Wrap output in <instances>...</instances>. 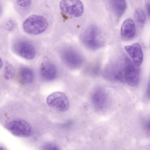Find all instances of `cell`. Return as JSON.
<instances>
[{"label": "cell", "instance_id": "obj_1", "mask_svg": "<svg viewBox=\"0 0 150 150\" xmlns=\"http://www.w3.org/2000/svg\"><path fill=\"white\" fill-rule=\"evenodd\" d=\"M81 39L84 45L88 49L95 50L102 47L104 44V39L98 28L91 25L83 32Z\"/></svg>", "mask_w": 150, "mask_h": 150}, {"label": "cell", "instance_id": "obj_2", "mask_svg": "<svg viewBox=\"0 0 150 150\" xmlns=\"http://www.w3.org/2000/svg\"><path fill=\"white\" fill-rule=\"evenodd\" d=\"M48 25V21L45 17L41 15H33L24 21L23 27L27 33L36 35L43 32Z\"/></svg>", "mask_w": 150, "mask_h": 150}, {"label": "cell", "instance_id": "obj_3", "mask_svg": "<svg viewBox=\"0 0 150 150\" xmlns=\"http://www.w3.org/2000/svg\"><path fill=\"white\" fill-rule=\"evenodd\" d=\"M132 61L125 57L124 59L123 77L124 82L134 86L138 83L140 78V69Z\"/></svg>", "mask_w": 150, "mask_h": 150}, {"label": "cell", "instance_id": "obj_4", "mask_svg": "<svg viewBox=\"0 0 150 150\" xmlns=\"http://www.w3.org/2000/svg\"><path fill=\"white\" fill-rule=\"evenodd\" d=\"M7 129L14 135L21 137H27L32 132V127L26 121L19 119L8 122L6 125Z\"/></svg>", "mask_w": 150, "mask_h": 150}, {"label": "cell", "instance_id": "obj_5", "mask_svg": "<svg viewBox=\"0 0 150 150\" xmlns=\"http://www.w3.org/2000/svg\"><path fill=\"white\" fill-rule=\"evenodd\" d=\"M46 101L50 107L61 112H64L69 108V103L66 95L60 91L52 93L47 97Z\"/></svg>", "mask_w": 150, "mask_h": 150}, {"label": "cell", "instance_id": "obj_6", "mask_svg": "<svg viewBox=\"0 0 150 150\" xmlns=\"http://www.w3.org/2000/svg\"><path fill=\"white\" fill-rule=\"evenodd\" d=\"M59 7L63 12L71 16L78 17L83 11V6L80 0H62Z\"/></svg>", "mask_w": 150, "mask_h": 150}, {"label": "cell", "instance_id": "obj_7", "mask_svg": "<svg viewBox=\"0 0 150 150\" xmlns=\"http://www.w3.org/2000/svg\"><path fill=\"white\" fill-rule=\"evenodd\" d=\"M13 49L17 54L28 59H33L36 55L34 46L30 42L25 40H20L14 43Z\"/></svg>", "mask_w": 150, "mask_h": 150}, {"label": "cell", "instance_id": "obj_8", "mask_svg": "<svg viewBox=\"0 0 150 150\" xmlns=\"http://www.w3.org/2000/svg\"><path fill=\"white\" fill-rule=\"evenodd\" d=\"M61 56L64 63L70 68H75L79 66L82 59L78 52L72 48H67L62 50Z\"/></svg>", "mask_w": 150, "mask_h": 150}, {"label": "cell", "instance_id": "obj_9", "mask_svg": "<svg viewBox=\"0 0 150 150\" xmlns=\"http://www.w3.org/2000/svg\"><path fill=\"white\" fill-rule=\"evenodd\" d=\"M125 51L132 59L134 63L139 67L142 63L143 54L142 47L138 43L126 45L124 47Z\"/></svg>", "mask_w": 150, "mask_h": 150}, {"label": "cell", "instance_id": "obj_10", "mask_svg": "<svg viewBox=\"0 0 150 150\" xmlns=\"http://www.w3.org/2000/svg\"><path fill=\"white\" fill-rule=\"evenodd\" d=\"M40 74L41 78L45 81H50L53 80L56 78L57 75L56 67L51 62H44L41 65Z\"/></svg>", "mask_w": 150, "mask_h": 150}, {"label": "cell", "instance_id": "obj_11", "mask_svg": "<svg viewBox=\"0 0 150 150\" xmlns=\"http://www.w3.org/2000/svg\"><path fill=\"white\" fill-rule=\"evenodd\" d=\"M92 100L94 107L97 110H102L105 107L107 103V94L103 89L98 88L93 92Z\"/></svg>", "mask_w": 150, "mask_h": 150}, {"label": "cell", "instance_id": "obj_12", "mask_svg": "<svg viewBox=\"0 0 150 150\" xmlns=\"http://www.w3.org/2000/svg\"><path fill=\"white\" fill-rule=\"evenodd\" d=\"M136 28L134 21L131 18L126 19L122 23L120 29V34L124 38L131 39L135 34Z\"/></svg>", "mask_w": 150, "mask_h": 150}, {"label": "cell", "instance_id": "obj_13", "mask_svg": "<svg viewBox=\"0 0 150 150\" xmlns=\"http://www.w3.org/2000/svg\"><path fill=\"white\" fill-rule=\"evenodd\" d=\"M112 8L115 15L118 17L121 16L126 8L125 0H111Z\"/></svg>", "mask_w": 150, "mask_h": 150}, {"label": "cell", "instance_id": "obj_14", "mask_svg": "<svg viewBox=\"0 0 150 150\" xmlns=\"http://www.w3.org/2000/svg\"><path fill=\"white\" fill-rule=\"evenodd\" d=\"M19 75L21 80L25 83H31L33 80V72L28 67H23L21 68L19 71Z\"/></svg>", "mask_w": 150, "mask_h": 150}, {"label": "cell", "instance_id": "obj_15", "mask_svg": "<svg viewBox=\"0 0 150 150\" xmlns=\"http://www.w3.org/2000/svg\"><path fill=\"white\" fill-rule=\"evenodd\" d=\"M134 17L135 20L139 24L142 25L145 22L146 16L144 11L141 9L135 10L134 12Z\"/></svg>", "mask_w": 150, "mask_h": 150}, {"label": "cell", "instance_id": "obj_16", "mask_svg": "<svg viewBox=\"0 0 150 150\" xmlns=\"http://www.w3.org/2000/svg\"><path fill=\"white\" fill-rule=\"evenodd\" d=\"M15 71L13 67L8 64L5 66L4 72V78L7 80L12 79L14 76Z\"/></svg>", "mask_w": 150, "mask_h": 150}, {"label": "cell", "instance_id": "obj_17", "mask_svg": "<svg viewBox=\"0 0 150 150\" xmlns=\"http://www.w3.org/2000/svg\"><path fill=\"white\" fill-rule=\"evenodd\" d=\"M42 149L44 150H59L58 146L55 144L51 143L45 144L42 146Z\"/></svg>", "mask_w": 150, "mask_h": 150}, {"label": "cell", "instance_id": "obj_18", "mask_svg": "<svg viewBox=\"0 0 150 150\" xmlns=\"http://www.w3.org/2000/svg\"><path fill=\"white\" fill-rule=\"evenodd\" d=\"M15 23L11 19H9L6 21L5 25V29L8 31H11L14 28Z\"/></svg>", "mask_w": 150, "mask_h": 150}, {"label": "cell", "instance_id": "obj_19", "mask_svg": "<svg viewBox=\"0 0 150 150\" xmlns=\"http://www.w3.org/2000/svg\"><path fill=\"white\" fill-rule=\"evenodd\" d=\"M31 1V0H16L17 4L18 5L24 7L29 5Z\"/></svg>", "mask_w": 150, "mask_h": 150}, {"label": "cell", "instance_id": "obj_20", "mask_svg": "<svg viewBox=\"0 0 150 150\" xmlns=\"http://www.w3.org/2000/svg\"><path fill=\"white\" fill-rule=\"evenodd\" d=\"M146 94L147 96L149 97V83L148 85L147 86L146 91Z\"/></svg>", "mask_w": 150, "mask_h": 150}, {"label": "cell", "instance_id": "obj_21", "mask_svg": "<svg viewBox=\"0 0 150 150\" xmlns=\"http://www.w3.org/2000/svg\"><path fill=\"white\" fill-rule=\"evenodd\" d=\"M146 10L147 12V13L149 14V16L150 15V5L149 4H146Z\"/></svg>", "mask_w": 150, "mask_h": 150}, {"label": "cell", "instance_id": "obj_22", "mask_svg": "<svg viewBox=\"0 0 150 150\" xmlns=\"http://www.w3.org/2000/svg\"><path fill=\"white\" fill-rule=\"evenodd\" d=\"M3 65V62L1 58L0 57V69L2 67Z\"/></svg>", "mask_w": 150, "mask_h": 150}, {"label": "cell", "instance_id": "obj_23", "mask_svg": "<svg viewBox=\"0 0 150 150\" xmlns=\"http://www.w3.org/2000/svg\"><path fill=\"white\" fill-rule=\"evenodd\" d=\"M4 149L3 147L0 146V150H4Z\"/></svg>", "mask_w": 150, "mask_h": 150}, {"label": "cell", "instance_id": "obj_24", "mask_svg": "<svg viewBox=\"0 0 150 150\" xmlns=\"http://www.w3.org/2000/svg\"><path fill=\"white\" fill-rule=\"evenodd\" d=\"M1 12V8L0 5V13Z\"/></svg>", "mask_w": 150, "mask_h": 150}]
</instances>
